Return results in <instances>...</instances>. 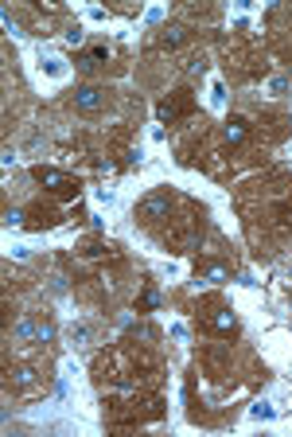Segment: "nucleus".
Listing matches in <instances>:
<instances>
[{"mask_svg":"<svg viewBox=\"0 0 292 437\" xmlns=\"http://www.w3.org/2000/svg\"><path fill=\"white\" fill-rule=\"evenodd\" d=\"M187 75H203V59H187Z\"/></svg>","mask_w":292,"mask_h":437,"instance_id":"obj_17","label":"nucleus"},{"mask_svg":"<svg viewBox=\"0 0 292 437\" xmlns=\"http://www.w3.org/2000/svg\"><path fill=\"white\" fill-rule=\"evenodd\" d=\"M55 223H58V211H51V207H35V211H32V223H27V227L39 230V227H55Z\"/></svg>","mask_w":292,"mask_h":437,"instance_id":"obj_8","label":"nucleus"},{"mask_svg":"<svg viewBox=\"0 0 292 437\" xmlns=\"http://www.w3.org/2000/svg\"><path fill=\"white\" fill-rule=\"evenodd\" d=\"M75 109H82V113L106 109V90H101V86H78L75 90Z\"/></svg>","mask_w":292,"mask_h":437,"instance_id":"obj_4","label":"nucleus"},{"mask_svg":"<svg viewBox=\"0 0 292 437\" xmlns=\"http://www.w3.org/2000/svg\"><path fill=\"white\" fill-rule=\"evenodd\" d=\"M222 137H226V144H242L246 137H250V121L246 118H226Z\"/></svg>","mask_w":292,"mask_h":437,"instance_id":"obj_5","label":"nucleus"},{"mask_svg":"<svg viewBox=\"0 0 292 437\" xmlns=\"http://www.w3.org/2000/svg\"><path fill=\"white\" fill-rule=\"evenodd\" d=\"M82 254H86V258H98V254H106V246H101V242H86Z\"/></svg>","mask_w":292,"mask_h":437,"instance_id":"obj_14","label":"nucleus"},{"mask_svg":"<svg viewBox=\"0 0 292 437\" xmlns=\"http://www.w3.org/2000/svg\"><path fill=\"white\" fill-rule=\"evenodd\" d=\"M191 106H195V101H191V94H187V90H179L175 98H164V101H160V121H167V125H172L175 118H184V113H191Z\"/></svg>","mask_w":292,"mask_h":437,"instance_id":"obj_3","label":"nucleus"},{"mask_svg":"<svg viewBox=\"0 0 292 437\" xmlns=\"http://www.w3.org/2000/svg\"><path fill=\"white\" fill-rule=\"evenodd\" d=\"M199 273H203V278H210V281H226V278H230V269H226V266H199Z\"/></svg>","mask_w":292,"mask_h":437,"instance_id":"obj_12","label":"nucleus"},{"mask_svg":"<svg viewBox=\"0 0 292 437\" xmlns=\"http://www.w3.org/2000/svg\"><path fill=\"white\" fill-rule=\"evenodd\" d=\"M32 176L39 180V184L47 187L51 195H63V199H75V195H78V180L67 176V172H58V168H43V164H39Z\"/></svg>","mask_w":292,"mask_h":437,"instance_id":"obj_1","label":"nucleus"},{"mask_svg":"<svg viewBox=\"0 0 292 437\" xmlns=\"http://www.w3.org/2000/svg\"><path fill=\"white\" fill-rule=\"evenodd\" d=\"M172 215V195L167 192H152V195H144L141 203H137V218L141 223H164V218Z\"/></svg>","mask_w":292,"mask_h":437,"instance_id":"obj_2","label":"nucleus"},{"mask_svg":"<svg viewBox=\"0 0 292 437\" xmlns=\"http://www.w3.org/2000/svg\"><path fill=\"white\" fill-rule=\"evenodd\" d=\"M12 336H16V340H39V324H32V320H20V324L12 328Z\"/></svg>","mask_w":292,"mask_h":437,"instance_id":"obj_11","label":"nucleus"},{"mask_svg":"<svg viewBox=\"0 0 292 437\" xmlns=\"http://www.w3.org/2000/svg\"><path fill=\"white\" fill-rule=\"evenodd\" d=\"M106 55H109V51H106V43H98V47H90L86 55H78V67H86V70H90V67H98V63L106 59Z\"/></svg>","mask_w":292,"mask_h":437,"instance_id":"obj_10","label":"nucleus"},{"mask_svg":"<svg viewBox=\"0 0 292 437\" xmlns=\"http://www.w3.org/2000/svg\"><path fill=\"white\" fill-rule=\"evenodd\" d=\"M187 39V32H184V27H160V47H179V43H184Z\"/></svg>","mask_w":292,"mask_h":437,"instance_id":"obj_9","label":"nucleus"},{"mask_svg":"<svg viewBox=\"0 0 292 437\" xmlns=\"http://www.w3.org/2000/svg\"><path fill=\"white\" fill-rule=\"evenodd\" d=\"M156 304H160V297H156V293H152V289H148V293L141 297V309H156Z\"/></svg>","mask_w":292,"mask_h":437,"instance_id":"obj_16","label":"nucleus"},{"mask_svg":"<svg viewBox=\"0 0 292 437\" xmlns=\"http://www.w3.org/2000/svg\"><path fill=\"white\" fill-rule=\"evenodd\" d=\"M207 324L215 328L218 336H230L234 328H238V320H234V312H230V309H215V312H210V320H207Z\"/></svg>","mask_w":292,"mask_h":437,"instance_id":"obj_7","label":"nucleus"},{"mask_svg":"<svg viewBox=\"0 0 292 437\" xmlns=\"http://www.w3.org/2000/svg\"><path fill=\"white\" fill-rule=\"evenodd\" d=\"M51 336H55V324H51V320H39V344H47Z\"/></svg>","mask_w":292,"mask_h":437,"instance_id":"obj_13","label":"nucleus"},{"mask_svg":"<svg viewBox=\"0 0 292 437\" xmlns=\"http://www.w3.org/2000/svg\"><path fill=\"white\" fill-rule=\"evenodd\" d=\"M8 383L16 390H32L35 383H39V371H35V367H12L8 371Z\"/></svg>","mask_w":292,"mask_h":437,"instance_id":"obj_6","label":"nucleus"},{"mask_svg":"<svg viewBox=\"0 0 292 437\" xmlns=\"http://www.w3.org/2000/svg\"><path fill=\"white\" fill-rule=\"evenodd\" d=\"M20 218H24V211H20V207H8V211H4V223H8V227H12V223H20Z\"/></svg>","mask_w":292,"mask_h":437,"instance_id":"obj_15","label":"nucleus"}]
</instances>
